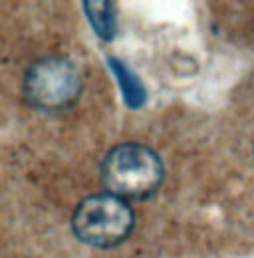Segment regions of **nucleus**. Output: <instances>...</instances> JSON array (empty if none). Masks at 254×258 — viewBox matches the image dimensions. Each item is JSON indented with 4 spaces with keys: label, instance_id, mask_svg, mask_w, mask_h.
Here are the masks:
<instances>
[{
    "label": "nucleus",
    "instance_id": "obj_1",
    "mask_svg": "<svg viewBox=\"0 0 254 258\" xmlns=\"http://www.w3.org/2000/svg\"><path fill=\"white\" fill-rule=\"evenodd\" d=\"M99 177L107 193L123 201H145L163 185L165 169L151 147L143 143H121L103 157Z\"/></svg>",
    "mask_w": 254,
    "mask_h": 258
},
{
    "label": "nucleus",
    "instance_id": "obj_2",
    "mask_svg": "<svg viewBox=\"0 0 254 258\" xmlns=\"http://www.w3.org/2000/svg\"><path fill=\"white\" fill-rule=\"evenodd\" d=\"M135 226L129 203L111 193H95L80 201L72 215L76 238L94 248H113L125 242Z\"/></svg>",
    "mask_w": 254,
    "mask_h": 258
},
{
    "label": "nucleus",
    "instance_id": "obj_3",
    "mask_svg": "<svg viewBox=\"0 0 254 258\" xmlns=\"http://www.w3.org/2000/svg\"><path fill=\"white\" fill-rule=\"evenodd\" d=\"M82 72L66 56L40 58L24 74V97L42 113L70 109L82 96Z\"/></svg>",
    "mask_w": 254,
    "mask_h": 258
},
{
    "label": "nucleus",
    "instance_id": "obj_4",
    "mask_svg": "<svg viewBox=\"0 0 254 258\" xmlns=\"http://www.w3.org/2000/svg\"><path fill=\"white\" fill-rule=\"evenodd\" d=\"M84 12L92 24L95 36L105 42H111L117 36V10L115 2L109 0H88L82 4Z\"/></svg>",
    "mask_w": 254,
    "mask_h": 258
},
{
    "label": "nucleus",
    "instance_id": "obj_5",
    "mask_svg": "<svg viewBox=\"0 0 254 258\" xmlns=\"http://www.w3.org/2000/svg\"><path fill=\"white\" fill-rule=\"evenodd\" d=\"M107 66L109 70L113 72L119 88H121V94H123V101L129 109H139L145 105L147 101V92H145V86L141 84V80L133 74V70L125 66L121 60L117 58H107Z\"/></svg>",
    "mask_w": 254,
    "mask_h": 258
}]
</instances>
